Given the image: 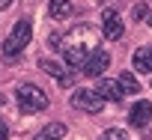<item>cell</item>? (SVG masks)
Returning <instances> with one entry per match:
<instances>
[{"mask_svg": "<svg viewBox=\"0 0 152 140\" xmlns=\"http://www.w3.org/2000/svg\"><path fill=\"white\" fill-rule=\"evenodd\" d=\"M99 3H102V6L107 9V6H116V3H119V0H99Z\"/></svg>", "mask_w": 152, "mask_h": 140, "instance_id": "cell-16", "label": "cell"}, {"mask_svg": "<svg viewBox=\"0 0 152 140\" xmlns=\"http://www.w3.org/2000/svg\"><path fill=\"white\" fill-rule=\"evenodd\" d=\"M149 119H152V104L149 101H134V107L128 110V122L134 128H146Z\"/></svg>", "mask_w": 152, "mask_h": 140, "instance_id": "cell-7", "label": "cell"}, {"mask_svg": "<svg viewBox=\"0 0 152 140\" xmlns=\"http://www.w3.org/2000/svg\"><path fill=\"white\" fill-rule=\"evenodd\" d=\"M96 93L104 98V101H122V87H119V81H110V78H102L99 81V87H96Z\"/></svg>", "mask_w": 152, "mask_h": 140, "instance_id": "cell-8", "label": "cell"}, {"mask_svg": "<svg viewBox=\"0 0 152 140\" xmlns=\"http://www.w3.org/2000/svg\"><path fill=\"white\" fill-rule=\"evenodd\" d=\"M131 15H134V21H143V18H146V3H137V6L131 9Z\"/></svg>", "mask_w": 152, "mask_h": 140, "instance_id": "cell-15", "label": "cell"}, {"mask_svg": "<svg viewBox=\"0 0 152 140\" xmlns=\"http://www.w3.org/2000/svg\"><path fill=\"white\" fill-rule=\"evenodd\" d=\"M6 134H9V128H6V125H0V140H6Z\"/></svg>", "mask_w": 152, "mask_h": 140, "instance_id": "cell-17", "label": "cell"}, {"mask_svg": "<svg viewBox=\"0 0 152 140\" xmlns=\"http://www.w3.org/2000/svg\"><path fill=\"white\" fill-rule=\"evenodd\" d=\"M107 66H110V54L102 51V48H96V51L90 54V60L81 66V75H87V78H102V72H107Z\"/></svg>", "mask_w": 152, "mask_h": 140, "instance_id": "cell-5", "label": "cell"}, {"mask_svg": "<svg viewBox=\"0 0 152 140\" xmlns=\"http://www.w3.org/2000/svg\"><path fill=\"white\" fill-rule=\"evenodd\" d=\"M102 33H104L107 39H119V36L125 33L122 18L116 15V9H104V15H102Z\"/></svg>", "mask_w": 152, "mask_h": 140, "instance_id": "cell-6", "label": "cell"}, {"mask_svg": "<svg viewBox=\"0 0 152 140\" xmlns=\"http://www.w3.org/2000/svg\"><path fill=\"white\" fill-rule=\"evenodd\" d=\"M48 12H51V18L63 21V18H69V15L75 12V6H72V0H51V6H48Z\"/></svg>", "mask_w": 152, "mask_h": 140, "instance_id": "cell-10", "label": "cell"}, {"mask_svg": "<svg viewBox=\"0 0 152 140\" xmlns=\"http://www.w3.org/2000/svg\"><path fill=\"white\" fill-rule=\"evenodd\" d=\"M99 48V33L90 27V24H78V27H72L66 36H63V60L72 66V69H81L90 54Z\"/></svg>", "mask_w": 152, "mask_h": 140, "instance_id": "cell-1", "label": "cell"}, {"mask_svg": "<svg viewBox=\"0 0 152 140\" xmlns=\"http://www.w3.org/2000/svg\"><path fill=\"white\" fill-rule=\"evenodd\" d=\"M102 140H128V134H125L122 128H107V131L102 134Z\"/></svg>", "mask_w": 152, "mask_h": 140, "instance_id": "cell-14", "label": "cell"}, {"mask_svg": "<svg viewBox=\"0 0 152 140\" xmlns=\"http://www.w3.org/2000/svg\"><path fill=\"white\" fill-rule=\"evenodd\" d=\"M39 69H45L51 78L63 81V66H60V63H54V60H39Z\"/></svg>", "mask_w": 152, "mask_h": 140, "instance_id": "cell-13", "label": "cell"}, {"mask_svg": "<svg viewBox=\"0 0 152 140\" xmlns=\"http://www.w3.org/2000/svg\"><path fill=\"white\" fill-rule=\"evenodd\" d=\"M15 101H18L21 113H39V110L48 107L45 90H39V87H33V84H21V87L15 90Z\"/></svg>", "mask_w": 152, "mask_h": 140, "instance_id": "cell-3", "label": "cell"}, {"mask_svg": "<svg viewBox=\"0 0 152 140\" xmlns=\"http://www.w3.org/2000/svg\"><path fill=\"white\" fill-rule=\"evenodd\" d=\"M72 107L75 110H84V113H99L104 107V98L96 90H75L72 93Z\"/></svg>", "mask_w": 152, "mask_h": 140, "instance_id": "cell-4", "label": "cell"}, {"mask_svg": "<svg viewBox=\"0 0 152 140\" xmlns=\"http://www.w3.org/2000/svg\"><path fill=\"white\" fill-rule=\"evenodd\" d=\"M66 137V125L63 122H48L39 134H36V140H63Z\"/></svg>", "mask_w": 152, "mask_h": 140, "instance_id": "cell-9", "label": "cell"}, {"mask_svg": "<svg viewBox=\"0 0 152 140\" xmlns=\"http://www.w3.org/2000/svg\"><path fill=\"white\" fill-rule=\"evenodd\" d=\"M9 3H12V0H0V12H3V9H9Z\"/></svg>", "mask_w": 152, "mask_h": 140, "instance_id": "cell-18", "label": "cell"}, {"mask_svg": "<svg viewBox=\"0 0 152 140\" xmlns=\"http://www.w3.org/2000/svg\"><path fill=\"white\" fill-rule=\"evenodd\" d=\"M119 87H122L125 96H137V93H140V81H137L131 72H122V75H119Z\"/></svg>", "mask_w": 152, "mask_h": 140, "instance_id": "cell-12", "label": "cell"}, {"mask_svg": "<svg viewBox=\"0 0 152 140\" xmlns=\"http://www.w3.org/2000/svg\"><path fill=\"white\" fill-rule=\"evenodd\" d=\"M30 39H33V21L21 18V21L12 27L9 39L3 42V57H6V60H15V57H18V54L30 45Z\"/></svg>", "mask_w": 152, "mask_h": 140, "instance_id": "cell-2", "label": "cell"}, {"mask_svg": "<svg viewBox=\"0 0 152 140\" xmlns=\"http://www.w3.org/2000/svg\"><path fill=\"white\" fill-rule=\"evenodd\" d=\"M131 60H134L137 72H152V48H137Z\"/></svg>", "mask_w": 152, "mask_h": 140, "instance_id": "cell-11", "label": "cell"}]
</instances>
